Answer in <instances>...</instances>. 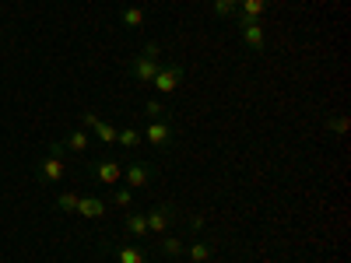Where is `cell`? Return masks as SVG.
<instances>
[{
	"instance_id": "25",
	"label": "cell",
	"mask_w": 351,
	"mask_h": 263,
	"mask_svg": "<svg viewBox=\"0 0 351 263\" xmlns=\"http://www.w3.org/2000/svg\"><path fill=\"white\" fill-rule=\"evenodd\" d=\"M95 123H99V116H95L92 109H84V112H81V127H84V130H92Z\"/></svg>"
},
{
	"instance_id": "19",
	"label": "cell",
	"mask_w": 351,
	"mask_h": 263,
	"mask_svg": "<svg viewBox=\"0 0 351 263\" xmlns=\"http://www.w3.org/2000/svg\"><path fill=\"white\" fill-rule=\"evenodd\" d=\"M77 190H60L56 193V200H53V208L60 211V214H74V208H77Z\"/></svg>"
},
{
	"instance_id": "5",
	"label": "cell",
	"mask_w": 351,
	"mask_h": 263,
	"mask_svg": "<svg viewBox=\"0 0 351 263\" xmlns=\"http://www.w3.org/2000/svg\"><path fill=\"white\" fill-rule=\"evenodd\" d=\"M183 77H186V71H183V64H162L158 67V74H155V92L158 95H172L176 88L183 84Z\"/></svg>"
},
{
	"instance_id": "14",
	"label": "cell",
	"mask_w": 351,
	"mask_h": 263,
	"mask_svg": "<svg viewBox=\"0 0 351 263\" xmlns=\"http://www.w3.org/2000/svg\"><path fill=\"white\" fill-rule=\"evenodd\" d=\"M183 256H190V263H211L215 246L204 242V239H193V242H186V253H183Z\"/></svg>"
},
{
	"instance_id": "4",
	"label": "cell",
	"mask_w": 351,
	"mask_h": 263,
	"mask_svg": "<svg viewBox=\"0 0 351 263\" xmlns=\"http://www.w3.org/2000/svg\"><path fill=\"white\" fill-rule=\"evenodd\" d=\"M141 134H144V140H148L152 148H158V151H169L172 144H176V130H172L169 120H148V127H144Z\"/></svg>"
},
{
	"instance_id": "26",
	"label": "cell",
	"mask_w": 351,
	"mask_h": 263,
	"mask_svg": "<svg viewBox=\"0 0 351 263\" xmlns=\"http://www.w3.org/2000/svg\"><path fill=\"white\" fill-rule=\"evenodd\" d=\"M183 221H186V228H190V231H200V228H204V214H186Z\"/></svg>"
},
{
	"instance_id": "1",
	"label": "cell",
	"mask_w": 351,
	"mask_h": 263,
	"mask_svg": "<svg viewBox=\"0 0 351 263\" xmlns=\"http://www.w3.org/2000/svg\"><path fill=\"white\" fill-rule=\"evenodd\" d=\"M64 175H67V148L64 140H49V151L36 162V179L43 186H56L64 183Z\"/></svg>"
},
{
	"instance_id": "3",
	"label": "cell",
	"mask_w": 351,
	"mask_h": 263,
	"mask_svg": "<svg viewBox=\"0 0 351 263\" xmlns=\"http://www.w3.org/2000/svg\"><path fill=\"white\" fill-rule=\"evenodd\" d=\"M155 162L148 158H137V162H127L123 165V179H127V190H144L152 179H155Z\"/></svg>"
},
{
	"instance_id": "6",
	"label": "cell",
	"mask_w": 351,
	"mask_h": 263,
	"mask_svg": "<svg viewBox=\"0 0 351 263\" xmlns=\"http://www.w3.org/2000/svg\"><path fill=\"white\" fill-rule=\"evenodd\" d=\"M158 67H162L158 60H152V56L137 53L134 60L127 64V74H130V77H134L137 84H152V81H155V74H158Z\"/></svg>"
},
{
	"instance_id": "15",
	"label": "cell",
	"mask_w": 351,
	"mask_h": 263,
	"mask_svg": "<svg viewBox=\"0 0 351 263\" xmlns=\"http://www.w3.org/2000/svg\"><path fill=\"white\" fill-rule=\"evenodd\" d=\"M120 25L127 28V32H137V28H144V11L141 8H120Z\"/></svg>"
},
{
	"instance_id": "21",
	"label": "cell",
	"mask_w": 351,
	"mask_h": 263,
	"mask_svg": "<svg viewBox=\"0 0 351 263\" xmlns=\"http://www.w3.org/2000/svg\"><path fill=\"white\" fill-rule=\"evenodd\" d=\"M348 127H351V123H348V116H341V112L327 116V130H330L334 137H344V134H348Z\"/></svg>"
},
{
	"instance_id": "11",
	"label": "cell",
	"mask_w": 351,
	"mask_h": 263,
	"mask_svg": "<svg viewBox=\"0 0 351 263\" xmlns=\"http://www.w3.org/2000/svg\"><path fill=\"white\" fill-rule=\"evenodd\" d=\"M267 8H271V0H239V4H236V18L260 21L263 14H267Z\"/></svg>"
},
{
	"instance_id": "12",
	"label": "cell",
	"mask_w": 351,
	"mask_h": 263,
	"mask_svg": "<svg viewBox=\"0 0 351 263\" xmlns=\"http://www.w3.org/2000/svg\"><path fill=\"white\" fill-rule=\"evenodd\" d=\"M123 231H127V236H134V239H148L152 236V231H148V218H144L141 211H130L123 218Z\"/></svg>"
},
{
	"instance_id": "9",
	"label": "cell",
	"mask_w": 351,
	"mask_h": 263,
	"mask_svg": "<svg viewBox=\"0 0 351 263\" xmlns=\"http://www.w3.org/2000/svg\"><path fill=\"white\" fill-rule=\"evenodd\" d=\"M102 253H116V263H148L141 246H120V242H106L102 239Z\"/></svg>"
},
{
	"instance_id": "18",
	"label": "cell",
	"mask_w": 351,
	"mask_h": 263,
	"mask_svg": "<svg viewBox=\"0 0 351 263\" xmlns=\"http://www.w3.org/2000/svg\"><path fill=\"white\" fill-rule=\"evenodd\" d=\"M92 134H95V140L102 144V148H112V144H116V134H120V130H116L109 120H99V123L92 127Z\"/></svg>"
},
{
	"instance_id": "10",
	"label": "cell",
	"mask_w": 351,
	"mask_h": 263,
	"mask_svg": "<svg viewBox=\"0 0 351 263\" xmlns=\"http://www.w3.org/2000/svg\"><path fill=\"white\" fill-rule=\"evenodd\" d=\"M74 214H77V218H102V214H106V200H102V197H92V193H81Z\"/></svg>"
},
{
	"instance_id": "17",
	"label": "cell",
	"mask_w": 351,
	"mask_h": 263,
	"mask_svg": "<svg viewBox=\"0 0 351 263\" xmlns=\"http://www.w3.org/2000/svg\"><path fill=\"white\" fill-rule=\"evenodd\" d=\"M116 144H120L123 151H134V148H141V144H144V134L134 130V127H123L120 134H116Z\"/></svg>"
},
{
	"instance_id": "27",
	"label": "cell",
	"mask_w": 351,
	"mask_h": 263,
	"mask_svg": "<svg viewBox=\"0 0 351 263\" xmlns=\"http://www.w3.org/2000/svg\"><path fill=\"white\" fill-rule=\"evenodd\" d=\"M232 4H239V0H232Z\"/></svg>"
},
{
	"instance_id": "8",
	"label": "cell",
	"mask_w": 351,
	"mask_h": 263,
	"mask_svg": "<svg viewBox=\"0 0 351 263\" xmlns=\"http://www.w3.org/2000/svg\"><path fill=\"white\" fill-rule=\"evenodd\" d=\"M239 39H243L246 49H253V53L267 49V32H263L260 21H243V18H239Z\"/></svg>"
},
{
	"instance_id": "2",
	"label": "cell",
	"mask_w": 351,
	"mask_h": 263,
	"mask_svg": "<svg viewBox=\"0 0 351 263\" xmlns=\"http://www.w3.org/2000/svg\"><path fill=\"white\" fill-rule=\"evenodd\" d=\"M88 175L102 186H116L123 179V158H99V162H88Z\"/></svg>"
},
{
	"instance_id": "16",
	"label": "cell",
	"mask_w": 351,
	"mask_h": 263,
	"mask_svg": "<svg viewBox=\"0 0 351 263\" xmlns=\"http://www.w3.org/2000/svg\"><path fill=\"white\" fill-rule=\"evenodd\" d=\"M158 239H162V242H158V253L169 256V260H176V256L186 253V242H183V239H176V236H158Z\"/></svg>"
},
{
	"instance_id": "7",
	"label": "cell",
	"mask_w": 351,
	"mask_h": 263,
	"mask_svg": "<svg viewBox=\"0 0 351 263\" xmlns=\"http://www.w3.org/2000/svg\"><path fill=\"white\" fill-rule=\"evenodd\" d=\"M144 218H148V231H152V236H165L169 225L176 221V203H158V208H152Z\"/></svg>"
},
{
	"instance_id": "20",
	"label": "cell",
	"mask_w": 351,
	"mask_h": 263,
	"mask_svg": "<svg viewBox=\"0 0 351 263\" xmlns=\"http://www.w3.org/2000/svg\"><path fill=\"white\" fill-rule=\"evenodd\" d=\"M144 116H148V120H169V105L162 99H148L144 102Z\"/></svg>"
},
{
	"instance_id": "22",
	"label": "cell",
	"mask_w": 351,
	"mask_h": 263,
	"mask_svg": "<svg viewBox=\"0 0 351 263\" xmlns=\"http://www.w3.org/2000/svg\"><path fill=\"white\" fill-rule=\"evenodd\" d=\"M211 11L218 18H236V4H232V0H211Z\"/></svg>"
},
{
	"instance_id": "13",
	"label": "cell",
	"mask_w": 351,
	"mask_h": 263,
	"mask_svg": "<svg viewBox=\"0 0 351 263\" xmlns=\"http://www.w3.org/2000/svg\"><path fill=\"white\" fill-rule=\"evenodd\" d=\"M64 148H67V151H74V155H84L88 148H92V137H88V130H84V127H77V130H71V134L64 137Z\"/></svg>"
},
{
	"instance_id": "24",
	"label": "cell",
	"mask_w": 351,
	"mask_h": 263,
	"mask_svg": "<svg viewBox=\"0 0 351 263\" xmlns=\"http://www.w3.org/2000/svg\"><path fill=\"white\" fill-rule=\"evenodd\" d=\"M141 53H144V56H152V60H158V64H162V53H165V46L152 39V42H144V49H141Z\"/></svg>"
},
{
	"instance_id": "23",
	"label": "cell",
	"mask_w": 351,
	"mask_h": 263,
	"mask_svg": "<svg viewBox=\"0 0 351 263\" xmlns=\"http://www.w3.org/2000/svg\"><path fill=\"white\" fill-rule=\"evenodd\" d=\"M109 203H116V208H130V203H134V190H112Z\"/></svg>"
}]
</instances>
